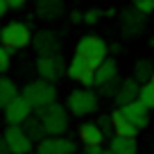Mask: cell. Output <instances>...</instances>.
I'll return each instance as SVG.
<instances>
[{"instance_id": "cell-13", "label": "cell", "mask_w": 154, "mask_h": 154, "mask_svg": "<svg viewBox=\"0 0 154 154\" xmlns=\"http://www.w3.org/2000/svg\"><path fill=\"white\" fill-rule=\"evenodd\" d=\"M120 109L125 111V116L134 122L136 127H138V129H145V127L149 125V109L143 104V102L134 100V102H129V104L120 106Z\"/></svg>"}, {"instance_id": "cell-35", "label": "cell", "mask_w": 154, "mask_h": 154, "mask_svg": "<svg viewBox=\"0 0 154 154\" xmlns=\"http://www.w3.org/2000/svg\"><path fill=\"white\" fill-rule=\"evenodd\" d=\"M100 154H113V152H111V149H102Z\"/></svg>"}, {"instance_id": "cell-3", "label": "cell", "mask_w": 154, "mask_h": 154, "mask_svg": "<svg viewBox=\"0 0 154 154\" xmlns=\"http://www.w3.org/2000/svg\"><path fill=\"white\" fill-rule=\"evenodd\" d=\"M29 43H32V32H29L27 23L9 20L0 27V45H5L9 50H23Z\"/></svg>"}, {"instance_id": "cell-20", "label": "cell", "mask_w": 154, "mask_h": 154, "mask_svg": "<svg viewBox=\"0 0 154 154\" xmlns=\"http://www.w3.org/2000/svg\"><path fill=\"white\" fill-rule=\"evenodd\" d=\"M20 127H23V131L27 134V138L32 140V143H41V140L48 136V134H45V129H43V125H41V120H38L36 116H29Z\"/></svg>"}, {"instance_id": "cell-1", "label": "cell", "mask_w": 154, "mask_h": 154, "mask_svg": "<svg viewBox=\"0 0 154 154\" xmlns=\"http://www.w3.org/2000/svg\"><path fill=\"white\" fill-rule=\"evenodd\" d=\"M75 54H77V57H82L88 66L97 68V66L106 59V54H109V43H106L102 36L86 34V36H82L79 41H77Z\"/></svg>"}, {"instance_id": "cell-38", "label": "cell", "mask_w": 154, "mask_h": 154, "mask_svg": "<svg viewBox=\"0 0 154 154\" xmlns=\"http://www.w3.org/2000/svg\"><path fill=\"white\" fill-rule=\"evenodd\" d=\"M32 154H36V152H32Z\"/></svg>"}, {"instance_id": "cell-6", "label": "cell", "mask_w": 154, "mask_h": 154, "mask_svg": "<svg viewBox=\"0 0 154 154\" xmlns=\"http://www.w3.org/2000/svg\"><path fill=\"white\" fill-rule=\"evenodd\" d=\"M36 72L41 79L54 84L66 75V63H63L61 54H50V57H38L36 59Z\"/></svg>"}, {"instance_id": "cell-33", "label": "cell", "mask_w": 154, "mask_h": 154, "mask_svg": "<svg viewBox=\"0 0 154 154\" xmlns=\"http://www.w3.org/2000/svg\"><path fill=\"white\" fill-rule=\"evenodd\" d=\"M7 9H9V7H7V2H5V0H0V18L7 14Z\"/></svg>"}, {"instance_id": "cell-19", "label": "cell", "mask_w": 154, "mask_h": 154, "mask_svg": "<svg viewBox=\"0 0 154 154\" xmlns=\"http://www.w3.org/2000/svg\"><path fill=\"white\" fill-rule=\"evenodd\" d=\"M109 149L113 154H138V143L136 138H122V136H111Z\"/></svg>"}, {"instance_id": "cell-32", "label": "cell", "mask_w": 154, "mask_h": 154, "mask_svg": "<svg viewBox=\"0 0 154 154\" xmlns=\"http://www.w3.org/2000/svg\"><path fill=\"white\" fill-rule=\"evenodd\" d=\"M0 154H9V149H7V143H5V138L0 136Z\"/></svg>"}, {"instance_id": "cell-28", "label": "cell", "mask_w": 154, "mask_h": 154, "mask_svg": "<svg viewBox=\"0 0 154 154\" xmlns=\"http://www.w3.org/2000/svg\"><path fill=\"white\" fill-rule=\"evenodd\" d=\"M134 9L138 11L140 16H147V14H152V11H154V0H136Z\"/></svg>"}, {"instance_id": "cell-21", "label": "cell", "mask_w": 154, "mask_h": 154, "mask_svg": "<svg viewBox=\"0 0 154 154\" xmlns=\"http://www.w3.org/2000/svg\"><path fill=\"white\" fill-rule=\"evenodd\" d=\"M14 97H18V86L9 77H0V109H5Z\"/></svg>"}, {"instance_id": "cell-7", "label": "cell", "mask_w": 154, "mask_h": 154, "mask_svg": "<svg viewBox=\"0 0 154 154\" xmlns=\"http://www.w3.org/2000/svg\"><path fill=\"white\" fill-rule=\"evenodd\" d=\"M2 138L7 143L9 154H32L34 143L27 138V134L23 131L20 125H7V129L2 131Z\"/></svg>"}, {"instance_id": "cell-10", "label": "cell", "mask_w": 154, "mask_h": 154, "mask_svg": "<svg viewBox=\"0 0 154 154\" xmlns=\"http://www.w3.org/2000/svg\"><path fill=\"white\" fill-rule=\"evenodd\" d=\"M36 154H75V140L63 136H45L38 143Z\"/></svg>"}, {"instance_id": "cell-11", "label": "cell", "mask_w": 154, "mask_h": 154, "mask_svg": "<svg viewBox=\"0 0 154 154\" xmlns=\"http://www.w3.org/2000/svg\"><path fill=\"white\" fill-rule=\"evenodd\" d=\"M34 48H36L38 57H50V54H59V48H61V43H59L57 34L52 32V29H41V32H36V36L32 38Z\"/></svg>"}, {"instance_id": "cell-5", "label": "cell", "mask_w": 154, "mask_h": 154, "mask_svg": "<svg viewBox=\"0 0 154 154\" xmlns=\"http://www.w3.org/2000/svg\"><path fill=\"white\" fill-rule=\"evenodd\" d=\"M66 104H68L66 111H70L77 118H84V116H91V113L97 111L100 97H97V93H93L91 88H75V91L68 93Z\"/></svg>"}, {"instance_id": "cell-22", "label": "cell", "mask_w": 154, "mask_h": 154, "mask_svg": "<svg viewBox=\"0 0 154 154\" xmlns=\"http://www.w3.org/2000/svg\"><path fill=\"white\" fill-rule=\"evenodd\" d=\"M152 70H154V63L149 61V59H138V61L134 63V79L136 84H147L149 79H152Z\"/></svg>"}, {"instance_id": "cell-16", "label": "cell", "mask_w": 154, "mask_h": 154, "mask_svg": "<svg viewBox=\"0 0 154 154\" xmlns=\"http://www.w3.org/2000/svg\"><path fill=\"white\" fill-rule=\"evenodd\" d=\"M116 77H118V63H116V59H109V57H106L104 61L95 68L93 86H102V84L111 82V79H116Z\"/></svg>"}, {"instance_id": "cell-39", "label": "cell", "mask_w": 154, "mask_h": 154, "mask_svg": "<svg viewBox=\"0 0 154 154\" xmlns=\"http://www.w3.org/2000/svg\"><path fill=\"white\" fill-rule=\"evenodd\" d=\"M134 2H136V0H134Z\"/></svg>"}, {"instance_id": "cell-37", "label": "cell", "mask_w": 154, "mask_h": 154, "mask_svg": "<svg viewBox=\"0 0 154 154\" xmlns=\"http://www.w3.org/2000/svg\"><path fill=\"white\" fill-rule=\"evenodd\" d=\"M149 82H154V70H152V79H149Z\"/></svg>"}, {"instance_id": "cell-25", "label": "cell", "mask_w": 154, "mask_h": 154, "mask_svg": "<svg viewBox=\"0 0 154 154\" xmlns=\"http://www.w3.org/2000/svg\"><path fill=\"white\" fill-rule=\"evenodd\" d=\"M11 59H14V50L5 48V45H0V72L9 70V66H11Z\"/></svg>"}, {"instance_id": "cell-30", "label": "cell", "mask_w": 154, "mask_h": 154, "mask_svg": "<svg viewBox=\"0 0 154 154\" xmlns=\"http://www.w3.org/2000/svg\"><path fill=\"white\" fill-rule=\"evenodd\" d=\"M70 23L72 25H77V23H82V11H70Z\"/></svg>"}, {"instance_id": "cell-27", "label": "cell", "mask_w": 154, "mask_h": 154, "mask_svg": "<svg viewBox=\"0 0 154 154\" xmlns=\"http://www.w3.org/2000/svg\"><path fill=\"white\" fill-rule=\"evenodd\" d=\"M100 18H102V11L95 9V7H91V9L82 11V23H86V25H95Z\"/></svg>"}, {"instance_id": "cell-31", "label": "cell", "mask_w": 154, "mask_h": 154, "mask_svg": "<svg viewBox=\"0 0 154 154\" xmlns=\"http://www.w3.org/2000/svg\"><path fill=\"white\" fill-rule=\"evenodd\" d=\"M100 152H102V145H88L84 149V154H100Z\"/></svg>"}, {"instance_id": "cell-26", "label": "cell", "mask_w": 154, "mask_h": 154, "mask_svg": "<svg viewBox=\"0 0 154 154\" xmlns=\"http://www.w3.org/2000/svg\"><path fill=\"white\" fill-rule=\"evenodd\" d=\"M118 86H120V79L116 77V79H111V82H106V84H102V86H97V91H100V95H104V97H113L116 91H118Z\"/></svg>"}, {"instance_id": "cell-17", "label": "cell", "mask_w": 154, "mask_h": 154, "mask_svg": "<svg viewBox=\"0 0 154 154\" xmlns=\"http://www.w3.org/2000/svg\"><path fill=\"white\" fill-rule=\"evenodd\" d=\"M61 11H63V2L61 0H36V14L43 20L59 18Z\"/></svg>"}, {"instance_id": "cell-15", "label": "cell", "mask_w": 154, "mask_h": 154, "mask_svg": "<svg viewBox=\"0 0 154 154\" xmlns=\"http://www.w3.org/2000/svg\"><path fill=\"white\" fill-rule=\"evenodd\" d=\"M138 88H140V84H136L134 79H122L118 91H116V95H113V102L118 106H125L129 102L138 100Z\"/></svg>"}, {"instance_id": "cell-36", "label": "cell", "mask_w": 154, "mask_h": 154, "mask_svg": "<svg viewBox=\"0 0 154 154\" xmlns=\"http://www.w3.org/2000/svg\"><path fill=\"white\" fill-rule=\"evenodd\" d=\"M149 45H152V48H154V38H149Z\"/></svg>"}, {"instance_id": "cell-18", "label": "cell", "mask_w": 154, "mask_h": 154, "mask_svg": "<svg viewBox=\"0 0 154 154\" xmlns=\"http://www.w3.org/2000/svg\"><path fill=\"white\" fill-rule=\"evenodd\" d=\"M79 140L88 147V145H102L106 140V136L100 131V127H97L95 122H84V125L79 127Z\"/></svg>"}, {"instance_id": "cell-34", "label": "cell", "mask_w": 154, "mask_h": 154, "mask_svg": "<svg viewBox=\"0 0 154 154\" xmlns=\"http://www.w3.org/2000/svg\"><path fill=\"white\" fill-rule=\"evenodd\" d=\"M113 14H116V9H106V11H102V16H109V18H111Z\"/></svg>"}, {"instance_id": "cell-12", "label": "cell", "mask_w": 154, "mask_h": 154, "mask_svg": "<svg viewBox=\"0 0 154 154\" xmlns=\"http://www.w3.org/2000/svg\"><path fill=\"white\" fill-rule=\"evenodd\" d=\"M109 116H111V125H113V136H122V138H136V136H138L140 129L127 118L120 106Z\"/></svg>"}, {"instance_id": "cell-4", "label": "cell", "mask_w": 154, "mask_h": 154, "mask_svg": "<svg viewBox=\"0 0 154 154\" xmlns=\"http://www.w3.org/2000/svg\"><path fill=\"white\" fill-rule=\"evenodd\" d=\"M23 97L32 109H43V106L57 102V86L45 79H34L23 88Z\"/></svg>"}, {"instance_id": "cell-14", "label": "cell", "mask_w": 154, "mask_h": 154, "mask_svg": "<svg viewBox=\"0 0 154 154\" xmlns=\"http://www.w3.org/2000/svg\"><path fill=\"white\" fill-rule=\"evenodd\" d=\"M120 25L125 29V36H138L143 32L145 25V16H140L136 9H125L120 16Z\"/></svg>"}, {"instance_id": "cell-23", "label": "cell", "mask_w": 154, "mask_h": 154, "mask_svg": "<svg viewBox=\"0 0 154 154\" xmlns=\"http://www.w3.org/2000/svg\"><path fill=\"white\" fill-rule=\"evenodd\" d=\"M138 102H143L147 109H154V82L140 84V88H138Z\"/></svg>"}, {"instance_id": "cell-29", "label": "cell", "mask_w": 154, "mask_h": 154, "mask_svg": "<svg viewBox=\"0 0 154 154\" xmlns=\"http://www.w3.org/2000/svg\"><path fill=\"white\" fill-rule=\"evenodd\" d=\"M5 2H7V7H9V9H20L27 0H5Z\"/></svg>"}, {"instance_id": "cell-2", "label": "cell", "mask_w": 154, "mask_h": 154, "mask_svg": "<svg viewBox=\"0 0 154 154\" xmlns=\"http://www.w3.org/2000/svg\"><path fill=\"white\" fill-rule=\"evenodd\" d=\"M36 118L41 120L48 136H61L68 129V111L66 106L57 104V102L43 106V109H36Z\"/></svg>"}, {"instance_id": "cell-24", "label": "cell", "mask_w": 154, "mask_h": 154, "mask_svg": "<svg viewBox=\"0 0 154 154\" xmlns=\"http://www.w3.org/2000/svg\"><path fill=\"white\" fill-rule=\"evenodd\" d=\"M95 125L100 127V131L106 136V138H111V136H113V125H111V116H109V113H102L100 118L95 120Z\"/></svg>"}, {"instance_id": "cell-8", "label": "cell", "mask_w": 154, "mask_h": 154, "mask_svg": "<svg viewBox=\"0 0 154 154\" xmlns=\"http://www.w3.org/2000/svg\"><path fill=\"white\" fill-rule=\"evenodd\" d=\"M66 75L75 82H79L82 86H93V77H95V68L88 66L82 57H72L70 61L66 63Z\"/></svg>"}, {"instance_id": "cell-9", "label": "cell", "mask_w": 154, "mask_h": 154, "mask_svg": "<svg viewBox=\"0 0 154 154\" xmlns=\"http://www.w3.org/2000/svg\"><path fill=\"white\" fill-rule=\"evenodd\" d=\"M32 111L34 109L27 104V100H25L23 95H18L2 109V113H5V122L7 125H23L29 116H32Z\"/></svg>"}]
</instances>
